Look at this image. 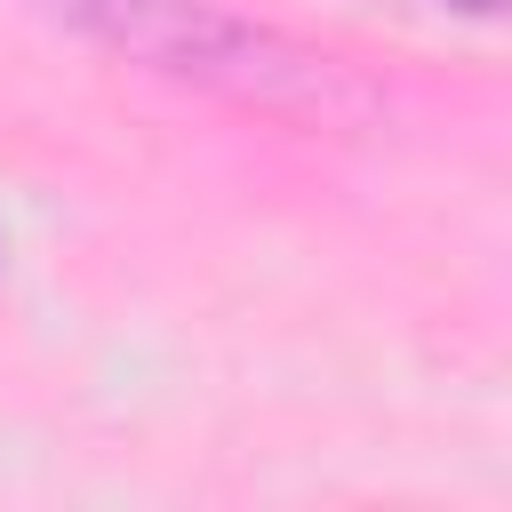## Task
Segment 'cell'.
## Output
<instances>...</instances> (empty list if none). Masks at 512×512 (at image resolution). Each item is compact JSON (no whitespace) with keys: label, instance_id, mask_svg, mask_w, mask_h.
Wrapping results in <instances>:
<instances>
[{"label":"cell","instance_id":"1","mask_svg":"<svg viewBox=\"0 0 512 512\" xmlns=\"http://www.w3.org/2000/svg\"><path fill=\"white\" fill-rule=\"evenodd\" d=\"M72 16L88 32H104L120 56H144L176 80H200V88L248 104V112H272V120H296V128L368 120V88L336 56H320V48H304L272 24H248L216 0H72Z\"/></svg>","mask_w":512,"mask_h":512},{"label":"cell","instance_id":"2","mask_svg":"<svg viewBox=\"0 0 512 512\" xmlns=\"http://www.w3.org/2000/svg\"><path fill=\"white\" fill-rule=\"evenodd\" d=\"M464 8H480V16H488V8H496V0H464Z\"/></svg>","mask_w":512,"mask_h":512}]
</instances>
